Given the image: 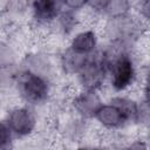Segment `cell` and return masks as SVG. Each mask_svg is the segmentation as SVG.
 Returning a JSON list of instances; mask_svg holds the SVG:
<instances>
[{
    "mask_svg": "<svg viewBox=\"0 0 150 150\" xmlns=\"http://www.w3.org/2000/svg\"><path fill=\"white\" fill-rule=\"evenodd\" d=\"M16 86L20 96L30 104H40L45 102L49 95L47 77L26 69L18 74Z\"/></svg>",
    "mask_w": 150,
    "mask_h": 150,
    "instance_id": "6da1fadb",
    "label": "cell"
},
{
    "mask_svg": "<svg viewBox=\"0 0 150 150\" xmlns=\"http://www.w3.org/2000/svg\"><path fill=\"white\" fill-rule=\"evenodd\" d=\"M6 124L13 135L16 136H26L29 135L36 124L35 116L33 111L26 107L13 109L7 117Z\"/></svg>",
    "mask_w": 150,
    "mask_h": 150,
    "instance_id": "7a4b0ae2",
    "label": "cell"
},
{
    "mask_svg": "<svg viewBox=\"0 0 150 150\" xmlns=\"http://www.w3.org/2000/svg\"><path fill=\"white\" fill-rule=\"evenodd\" d=\"M64 5L60 1L42 0L32 4L33 19L39 26H49L55 22L60 13L63 11Z\"/></svg>",
    "mask_w": 150,
    "mask_h": 150,
    "instance_id": "3957f363",
    "label": "cell"
},
{
    "mask_svg": "<svg viewBox=\"0 0 150 150\" xmlns=\"http://www.w3.org/2000/svg\"><path fill=\"white\" fill-rule=\"evenodd\" d=\"M102 102L96 91L82 90L73 100V107L81 117H94Z\"/></svg>",
    "mask_w": 150,
    "mask_h": 150,
    "instance_id": "277c9868",
    "label": "cell"
},
{
    "mask_svg": "<svg viewBox=\"0 0 150 150\" xmlns=\"http://www.w3.org/2000/svg\"><path fill=\"white\" fill-rule=\"evenodd\" d=\"M94 117L107 129H117L128 123L123 112L111 102L105 104L102 103Z\"/></svg>",
    "mask_w": 150,
    "mask_h": 150,
    "instance_id": "5b68a950",
    "label": "cell"
},
{
    "mask_svg": "<svg viewBox=\"0 0 150 150\" xmlns=\"http://www.w3.org/2000/svg\"><path fill=\"white\" fill-rule=\"evenodd\" d=\"M96 46H97V35L94 30L88 29L77 33L71 39L69 48L75 53L82 55H90L91 53L95 52Z\"/></svg>",
    "mask_w": 150,
    "mask_h": 150,
    "instance_id": "8992f818",
    "label": "cell"
},
{
    "mask_svg": "<svg viewBox=\"0 0 150 150\" xmlns=\"http://www.w3.org/2000/svg\"><path fill=\"white\" fill-rule=\"evenodd\" d=\"M89 55H82L79 53H75L70 48L64 50V53L61 55V64L64 71L68 74H79L80 70L83 68L87 59Z\"/></svg>",
    "mask_w": 150,
    "mask_h": 150,
    "instance_id": "52a82bcc",
    "label": "cell"
},
{
    "mask_svg": "<svg viewBox=\"0 0 150 150\" xmlns=\"http://www.w3.org/2000/svg\"><path fill=\"white\" fill-rule=\"evenodd\" d=\"M13 144V134L6 122H0V150H11Z\"/></svg>",
    "mask_w": 150,
    "mask_h": 150,
    "instance_id": "ba28073f",
    "label": "cell"
},
{
    "mask_svg": "<svg viewBox=\"0 0 150 150\" xmlns=\"http://www.w3.org/2000/svg\"><path fill=\"white\" fill-rule=\"evenodd\" d=\"M13 59H14V54L9 48V46L0 42V70L7 69L8 67H11Z\"/></svg>",
    "mask_w": 150,
    "mask_h": 150,
    "instance_id": "9c48e42d",
    "label": "cell"
},
{
    "mask_svg": "<svg viewBox=\"0 0 150 150\" xmlns=\"http://www.w3.org/2000/svg\"><path fill=\"white\" fill-rule=\"evenodd\" d=\"M124 150H148V145L144 141H135L131 144H129Z\"/></svg>",
    "mask_w": 150,
    "mask_h": 150,
    "instance_id": "30bf717a",
    "label": "cell"
},
{
    "mask_svg": "<svg viewBox=\"0 0 150 150\" xmlns=\"http://www.w3.org/2000/svg\"><path fill=\"white\" fill-rule=\"evenodd\" d=\"M77 150H102V149H100V148H97V146H90V145H86V146H81V148H79Z\"/></svg>",
    "mask_w": 150,
    "mask_h": 150,
    "instance_id": "8fae6325",
    "label": "cell"
}]
</instances>
